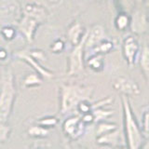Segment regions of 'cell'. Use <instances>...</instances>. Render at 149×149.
Here are the masks:
<instances>
[{"instance_id": "cell-1", "label": "cell", "mask_w": 149, "mask_h": 149, "mask_svg": "<svg viewBox=\"0 0 149 149\" xmlns=\"http://www.w3.org/2000/svg\"><path fill=\"white\" fill-rule=\"evenodd\" d=\"M123 115V132L125 144L128 149H140L143 143V133L135 116L128 96L121 94Z\"/></svg>"}, {"instance_id": "cell-2", "label": "cell", "mask_w": 149, "mask_h": 149, "mask_svg": "<svg viewBox=\"0 0 149 149\" xmlns=\"http://www.w3.org/2000/svg\"><path fill=\"white\" fill-rule=\"evenodd\" d=\"M16 87L11 67L5 66L0 72V122H7L16 99Z\"/></svg>"}, {"instance_id": "cell-3", "label": "cell", "mask_w": 149, "mask_h": 149, "mask_svg": "<svg viewBox=\"0 0 149 149\" xmlns=\"http://www.w3.org/2000/svg\"><path fill=\"white\" fill-rule=\"evenodd\" d=\"M91 88L74 85V84H61L60 85V112L66 114L83 100H90Z\"/></svg>"}, {"instance_id": "cell-4", "label": "cell", "mask_w": 149, "mask_h": 149, "mask_svg": "<svg viewBox=\"0 0 149 149\" xmlns=\"http://www.w3.org/2000/svg\"><path fill=\"white\" fill-rule=\"evenodd\" d=\"M22 16V8L18 0H0V22L2 25H16Z\"/></svg>"}, {"instance_id": "cell-5", "label": "cell", "mask_w": 149, "mask_h": 149, "mask_svg": "<svg viewBox=\"0 0 149 149\" xmlns=\"http://www.w3.org/2000/svg\"><path fill=\"white\" fill-rule=\"evenodd\" d=\"M86 124L83 122L81 116H69L63 121L62 130L66 137L70 141H76L79 139L85 132Z\"/></svg>"}, {"instance_id": "cell-6", "label": "cell", "mask_w": 149, "mask_h": 149, "mask_svg": "<svg viewBox=\"0 0 149 149\" xmlns=\"http://www.w3.org/2000/svg\"><path fill=\"white\" fill-rule=\"evenodd\" d=\"M41 23L38 21H36V19L22 14V16L15 26L19 34L22 36L27 43L31 44L34 42L36 30L38 29Z\"/></svg>"}, {"instance_id": "cell-7", "label": "cell", "mask_w": 149, "mask_h": 149, "mask_svg": "<svg viewBox=\"0 0 149 149\" xmlns=\"http://www.w3.org/2000/svg\"><path fill=\"white\" fill-rule=\"evenodd\" d=\"M87 37V36H86ZM85 40L84 39L80 44L74 47V49L69 55L68 59V76H76L81 73L84 69V46H85Z\"/></svg>"}, {"instance_id": "cell-8", "label": "cell", "mask_w": 149, "mask_h": 149, "mask_svg": "<svg viewBox=\"0 0 149 149\" xmlns=\"http://www.w3.org/2000/svg\"><path fill=\"white\" fill-rule=\"evenodd\" d=\"M114 90L126 96H138L141 94L140 86L133 79L128 77L120 76L114 79L113 81Z\"/></svg>"}, {"instance_id": "cell-9", "label": "cell", "mask_w": 149, "mask_h": 149, "mask_svg": "<svg viewBox=\"0 0 149 149\" xmlns=\"http://www.w3.org/2000/svg\"><path fill=\"white\" fill-rule=\"evenodd\" d=\"M14 56L19 59V60H22L24 61L26 63H28L32 66L33 68L35 69V71L36 72V74H38L39 76L42 77V78H47V79H50L54 77V74L49 71V70L46 69L44 66H42L40 64V62L38 61H36L33 56L29 53V50H20V51H17L14 54Z\"/></svg>"}, {"instance_id": "cell-10", "label": "cell", "mask_w": 149, "mask_h": 149, "mask_svg": "<svg viewBox=\"0 0 149 149\" xmlns=\"http://www.w3.org/2000/svg\"><path fill=\"white\" fill-rule=\"evenodd\" d=\"M22 14L36 19L41 24H43L48 20L49 9L46 7H44L43 5L32 1V2H28L24 5V7L22 8Z\"/></svg>"}, {"instance_id": "cell-11", "label": "cell", "mask_w": 149, "mask_h": 149, "mask_svg": "<svg viewBox=\"0 0 149 149\" xmlns=\"http://www.w3.org/2000/svg\"><path fill=\"white\" fill-rule=\"evenodd\" d=\"M123 53L129 66L133 67L139 57V44L133 36L126 37L123 42Z\"/></svg>"}, {"instance_id": "cell-12", "label": "cell", "mask_w": 149, "mask_h": 149, "mask_svg": "<svg viewBox=\"0 0 149 149\" xmlns=\"http://www.w3.org/2000/svg\"><path fill=\"white\" fill-rule=\"evenodd\" d=\"M121 137H122L121 132L118 129L104 135H102V136L96 137V143L101 146H107L114 148L120 144H124V141H122Z\"/></svg>"}, {"instance_id": "cell-13", "label": "cell", "mask_w": 149, "mask_h": 149, "mask_svg": "<svg viewBox=\"0 0 149 149\" xmlns=\"http://www.w3.org/2000/svg\"><path fill=\"white\" fill-rule=\"evenodd\" d=\"M104 38V27L100 24H97L93 26L91 31L87 34V37L85 40V46L86 48L91 49L97 44H99L100 42L102 41Z\"/></svg>"}, {"instance_id": "cell-14", "label": "cell", "mask_w": 149, "mask_h": 149, "mask_svg": "<svg viewBox=\"0 0 149 149\" xmlns=\"http://www.w3.org/2000/svg\"><path fill=\"white\" fill-rule=\"evenodd\" d=\"M87 34H88V32L87 33L85 32L83 26L80 23L76 22L70 26L67 32V36H68L69 41L71 42V44L74 47H76L80 44L81 42L86 38Z\"/></svg>"}, {"instance_id": "cell-15", "label": "cell", "mask_w": 149, "mask_h": 149, "mask_svg": "<svg viewBox=\"0 0 149 149\" xmlns=\"http://www.w3.org/2000/svg\"><path fill=\"white\" fill-rule=\"evenodd\" d=\"M130 27H132V30L134 33H143L146 29V14L138 11L136 13H134V15L132 17V24H130Z\"/></svg>"}, {"instance_id": "cell-16", "label": "cell", "mask_w": 149, "mask_h": 149, "mask_svg": "<svg viewBox=\"0 0 149 149\" xmlns=\"http://www.w3.org/2000/svg\"><path fill=\"white\" fill-rule=\"evenodd\" d=\"M140 66H141L142 72L143 74L144 77H146V80L149 82V47L148 46H144L142 52L140 54Z\"/></svg>"}, {"instance_id": "cell-17", "label": "cell", "mask_w": 149, "mask_h": 149, "mask_svg": "<svg viewBox=\"0 0 149 149\" xmlns=\"http://www.w3.org/2000/svg\"><path fill=\"white\" fill-rule=\"evenodd\" d=\"M0 35L5 41H13L19 35L18 30L15 25L12 24H3L0 29Z\"/></svg>"}, {"instance_id": "cell-18", "label": "cell", "mask_w": 149, "mask_h": 149, "mask_svg": "<svg viewBox=\"0 0 149 149\" xmlns=\"http://www.w3.org/2000/svg\"><path fill=\"white\" fill-rule=\"evenodd\" d=\"M27 133L30 137L35 138V139H45L49 135V132L48 129L42 127L40 125H36L32 126L27 130Z\"/></svg>"}, {"instance_id": "cell-19", "label": "cell", "mask_w": 149, "mask_h": 149, "mask_svg": "<svg viewBox=\"0 0 149 149\" xmlns=\"http://www.w3.org/2000/svg\"><path fill=\"white\" fill-rule=\"evenodd\" d=\"M87 65L88 68L91 69L92 71L100 72L102 70L104 67V60H102V56L101 54H96L88 57Z\"/></svg>"}, {"instance_id": "cell-20", "label": "cell", "mask_w": 149, "mask_h": 149, "mask_svg": "<svg viewBox=\"0 0 149 149\" xmlns=\"http://www.w3.org/2000/svg\"><path fill=\"white\" fill-rule=\"evenodd\" d=\"M118 129V126L115 124V123H109V122H105L104 121H100V122L97 123V127H96V137L102 136V135H104L108 132H113Z\"/></svg>"}, {"instance_id": "cell-21", "label": "cell", "mask_w": 149, "mask_h": 149, "mask_svg": "<svg viewBox=\"0 0 149 149\" xmlns=\"http://www.w3.org/2000/svg\"><path fill=\"white\" fill-rule=\"evenodd\" d=\"M43 83V79L38 74H28L23 80V86L25 88L38 87Z\"/></svg>"}, {"instance_id": "cell-22", "label": "cell", "mask_w": 149, "mask_h": 149, "mask_svg": "<svg viewBox=\"0 0 149 149\" xmlns=\"http://www.w3.org/2000/svg\"><path fill=\"white\" fill-rule=\"evenodd\" d=\"M92 114L94 116V121L95 123L100 122V121H104L108 118L114 114V111L111 110H106L104 109V107L102 108H97L92 111Z\"/></svg>"}, {"instance_id": "cell-23", "label": "cell", "mask_w": 149, "mask_h": 149, "mask_svg": "<svg viewBox=\"0 0 149 149\" xmlns=\"http://www.w3.org/2000/svg\"><path fill=\"white\" fill-rule=\"evenodd\" d=\"M58 122H59V119L56 118V116H43V118H41L40 119L37 120V124L48 130L54 128L55 126L58 124Z\"/></svg>"}, {"instance_id": "cell-24", "label": "cell", "mask_w": 149, "mask_h": 149, "mask_svg": "<svg viewBox=\"0 0 149 149\" xmlns=\"http://www.w3.org/2000/svg\"><path fill=\"white\" fill-rule=\"evenodd\" d=\"M142 130L144 138L149 139V106L143 111L142 116Z\"/></svg>"}, {"instance_id": "cell-25", "label": "cell", "mask_w": 149, "mask_h": 149, "mask_svg": "<svg viewBox=\"0 0 149 149\" xmlns=\"http://www.w3.org/2000/svg\"><path fill=\"white\" fill-rule=\"evenodd\" d=\"M11 133V128L6 122H0V143H6Z\"/></svg>"}, {"instance_id": "cell-26", "label": "cell", "mask_w": 149, "mask_h": 149, "mask_svg": "<svg viewBox=\"0 0 149 149\" xmlns=\"http://www.w3.org/2000/svg\"><path fill=\"white\" fill-rule=\"evenodd\" d=\"M77 109L81 115L91 113L92 112V104L90 102V100H83L77 104Z\"/></svg>"}, {"instance_id": "cell-27", "label": "cell", "mask_w": 149, "mask_h": 149, "mask_svg": "<svg viewBox=\"0 0 149 149\" xmlns=\"http://www.w3.org/2000/svg\"><path fill=\"white\" fill-rule=\"evenodd\" d=\"M33 1L43 5L48 9H51L60 7L63 3L64 0H33Z\"/></svg>"}, {"instance_id": "cell-28", "label": "cell", "mask_w": 149, "mask_h": 149, "mask_svg": "<svg viewBox=\"0 0 149 149\" xmlns=\"http://www.w3.org/2000/svg\"><path fill=\"white\" fill-rule=\"evenodd\" d=\"M50 51L52 53L59 54L61 52H63L64 49V42L62 39H57L52 42V44L49 47Z\"/></svg>"}, {"instance_id": "cell-29", "label": "cell", "mask_w": 149, "mask_h": 149, "mask_svg": "<svg viewBox=\"0 0 149 149\" xmlns=\"http://www.w3.org/2000/svg\"><path fill=\"white\" fill-rule=\"evenodd\" d=\"M27 149H50V143L44 141L43 139H37Z\"/></svg>"}, {"instance_id": "cell-30", "label": "cell", "mask_w": 149, "mask_h": 149, "mask_svg": "<svg viewBox=\"0 0 149 149\" xmlns=\"http://www.w3.org/2000/svg\"><path fill=\"white\" fill-rule=\"evenodd\" d=\"M129 22H130L129 18L126 15H124V14H120V15L116 18V26H118L119 30L125 29V28L129 25Z\"/></svg>"}, {"instance_id": "cell-31", "label": "cell", "mask_w": 149, "mask_h": 149, "mask_svg": "<svg viewBox=\"0 0 149 149\" xmlns=\"http://www.w3.org/2000/svg\"><path fill=\"white\" fill-rule=\"evenodd\" d=\"M81 119L86 125L95 122V121H94V116H93L92 112H91V113H88V114H85V115H82L81 116Z\"/></svg>"}, {"instance_id": "cell-32", "label": "cell", "mask_w": 149, "mask_h": 149, "mask_svg": "<svg viewBox=\"0 0 149 149\" xmlns=\"http://www.w3.org/2000/svg\"><path fill=\"white\" fill-rule=\"evenodd\" d=\"M9 58V53L7 49L0 47V62H6Z\"/></svg>"}, {"instance_id": "cell-33", "label": "cell", "mask_w": 149, "mask_h": 149, "mask_svg": "<svg viewBox=\"0 0 149 149\" xmlns=\"http://www.w3.org/2000/svg\"><path fill=\"white\" fill-rule=\"evenodd\" d=\"M140 149H149V139L147 140V142H146L144 143H143L142 147Z\"/></svg>"}, {"instance_id": "cell-34", "label": "cell", "mask_w": 149, "mask_h": 149, "mask_svg": "<svg viewBox=\"0 0 149 149\" xmlns=\"http://www.w3.org/2000/svg\"><path fill=\"white\" fill-rule=\"evenodd\" d=\"M113 149H128V147H127L126 144H120V146H118L114 147Z\"/></svg>"}, {"instance_id": "cell-35", "label": "cell", "mask_w": 149, "mask_h": 149, "mask_svg": "<svg viewBox=\"0 0 149 149\" xmlns=\"http://www.w3.org/2000/svg\"><path fill=\"white\" fill-rule=\"evenodd\" d=\"M74 149H86V148H84V147H82V146H78V147L74 148Z\"/></svg>"}]
</instances>
